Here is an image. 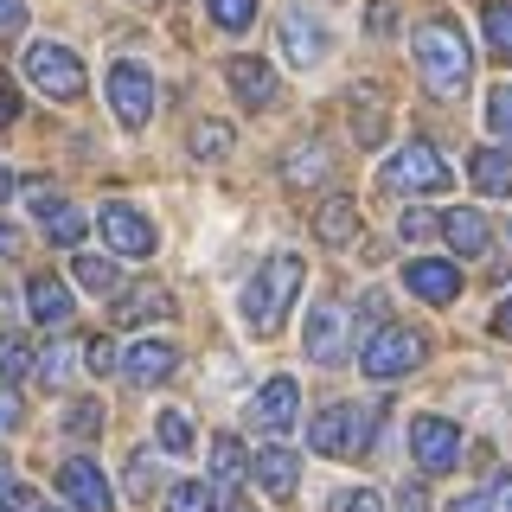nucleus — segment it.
I'll return each instance as SVG.
<instances>
[{
	"instance_id": "nucleus-1",
	"label": "nucleus",
	"mask_w": 512,
	"mask_h": 512,
	"mask_svg": "<svg viewBox=\"0 0 512 512\" xmlns=\"http://www.w3.org/2000/svg\"><path fill=\"white\" fill-rule=\"evenodd\" d=\"M410 52H416V71H423V84L436 90L442 103H455V96L468 90L474 58H468V39H461L455 20H423V26H416V39H410Z\"/></svg>"
},
{
	"instance_id": "nucleus-2",
	"label": "nucleus",
	"mask_w": 512,
	"mask_h": 512,
	"mask_svg": "<svg viewBox=\"0 0 512 512\" xmlns=\"http://www.w3.org/2000/svg\"><path fill=\"white\" fill-rule=\"evenodd\" d=\"M301 256H269L263 269L244 282V320H250V333H276L282 327V314L295 308V295H301Z\"/></svg>"
},
{
	"instance_id": "nucleus-3",
	"label": "nucleus",
	"mask_w": 512,
	"mask_h": 512,
	"mask_svg": "<svg viewBox=\"0 0 512 512\" xmlns=\"http://www.w3.org/2000/svg\"><path fill=\"white\" fill-rule=\"evenodd\" d=\"M372 429H378V410H359V404H327L308 423V442L320 448V455H365V442H372Z\"/></svg>"
},
{
	"instance_id": "nucleus-4",
	"label": "nucleus",
	"mask_w": 512,
	"mask_h": 512,
	"mask_svg": "<svg viewBox=\"0 0 512 512\" xmlns=\"http://www.w3.org/2000/svg\"><path fill=\"white\" fill-rule=\"evenodd\" d=\"M384 186L391 192H448L455 173H448V160L429 141H404V148L384 160Z\"/></svg>"
},
{
	"instance_id": "nucleus-5",
	"label": "nucleus",
	"mask_w": 512,
	"mask_h": 512,
	"mask_svg": "<svg viewBox=\"0 0 512 512\" xmlns=\"http://www.w3.org/2000/svg\"><path fill=\"white\" fill-rule=\"evenodd\" d=\"M423 365V340H416L410 327H378L372 340L359 346V372L365 378H378V384H391V378H404Z\"/></svg>"
},
{
	"instance_id": "nucleus-6",
	"label": "nucleus",
	"mask_w": 512,
	"mask_h": 512,
	"mask_svg": "<svg viewBox=\"0 0 512 512\" xmlns=\"http://www.w3.org/2000/svg\"><path fill=\"white\" fill-rule=\"evenodd\" d=\"M26 77L45 96H58V103H77V96H84V64H77L71 45H52V39L26 45Z\"/></svg>"
},
{
	"instance_id": "nucleus-7",
	"label": "nucleus",
	"mask_w": 512,
	"mask_h": 512,
	"mask_svg": "<svg viewBox=\"0 0 512 512\" xmlns=\"http://www.w3.org/2000/svg\"><path fill=\"white\" fill-rule=\"evenodd\" d=\"M410 455L423 474H448L461 461V429L448 423V416H416L410 423Z\"/></svg>"
},
{
	"instance_id": "nucleus-8",
	"label": "nucleus",
	"mask_w": 512,
	"mask_h": 512,
	"mask_svg": "<svg viewBox=\"0 0 512 512\" xmlns=\"http://www.w3.org/2000/svg\"><path fill=\"white\" fill-rule=\"evenodd\" d=\"M109 109L122 128H141L154 116V77L141 64H109Z\"/></svg>"
},
{
	"instance_id": "nucleus-9",
	"label": "nucleus",
	"mask_w": 512,
	"mask_h": 512,
	"mask_svg": "<svg viewBox=\"0 0 512 512\" xmlns=\"http://www.w3.org/2000/svg\"><path fill=\"white\" fill-rule=\"evenodd\" d=\"M282 58L295 64V71H314V64L327 58V26H320L308 7H288L282 13Z\"/></svg>"
},
{
	"instance_id": "nucleus-10",
	"label": "nucleus",
	"mask_w": 512,
	"mask_h": 512,
	"mask_svg": "<svg viewBox=\"0 0 512 512\" xmlns=\"http://www.w3.org/2000/svg\"><path fill=\"white\" fill-rule=\"evenodd\" d=\"M58 493L77 512H116V493H109V480H103L96 461H64V468H58Z\"/></svg>"
},
{
	"instance_id": "nucleus-11",
	"label": "nucleus",
	"mask_w": 512,
	"mask_h": 512,
	"mask_svg": "<svg viewBox=\"0 0 512 512\" xmlns=\"http://www.w3.org/2000/svg\"><path fill=\"white\" fill-rule=\"evenodd\" d=\"M295 416H301L295 378H269L263 391H256V404H250V423L263 429V436H282V429H295Z\"/></svg>"
},
{
	"instance_id": "nucleus-12",
	"label": "nucleus",
	"mask_w": 512,
	"mask_h": 512,
	"mask_svg": "<svg viewBox=\"0 0 512 512\" xmlns=\"http://www.w3.org/2000/svg\"><path fill=\"white\" fill-rule=\"evenodd\" d=\"M224 77H231V96L244 109H269V103H276V71H269V58L237 52L231 64H224Z\"/></svg>"
},
{
	"instance_id": "nucleus-13",
	"label": "nucleus",
	"mask_w": 512,
	"mask_h": 512,
	"mask_svg": "<svg viewBox=\"0 0 512 512\" xmlns=\"http://www.w3.org/2000/svg\"><path fill=\"white\" fill-rule=\"evenodd\" d=\"M103 237H109V250L116 256H148L154 250V224L135 212V205H103Z\"/></svg>"
},
{
	"instance_id": "nucleus-14",
	"label": "nucleus",
	"mask_w": 512,
	"mask_h": 512,
	"mask_svg": "<svg viewBox=\"0 0 512 512\" xmlns=\"http://www.w3.org/2000/svg\"><path fill=\"white\" fill-rule=\"evenodd\" d=\"M404 288L423 295V301H436V308H448V301L461 295V269L436 263V256H416V263H404Z\"/></svg>"
},
{
	"instance_id": "nucleus-15",
	"label": "nucleus",
	"mask_w": 512,
	"mask_h": 512,
	"mask_svg": "<svg viewBox=\"0 0 512 512\" xmlns=\"http://www.w3.org/2000/svg\"><path fill=\"white\" fill-rule=\"evenodd\" d=\"M308 359L340 365L346 359V308H314L308 314Z\"/></svg>"
},
{
	"instance_id": "nucleus-16",
	"label": "nucleus",
	"mask_w": 512,
	"mask_h": 512,
	"mask_svg": "<svg viewBox=\"0 0 512 512\" xmlns=\"http://www.w3.org/2000/svg\"><path fill=\"white\" fill-rule=\"evenodd\" d=\"M173 365H180V352L167 340H141V346H128L122 372H128V384H160V378H173Z\"/></svg>"
},
{
	"instance_id": "nucleus-17",
	"label": "nucleus",
	"mask_w": 512,
	"mask_h": 512,
	"mask_svg": "<svg viewBox=\"0 0 512 512\" xmlns=\"http://www.w3.org/2000/svg\"><path fill=\"white\" fill-rule=\"evenodd\" d=\"M26 308H32L39 327H64V320H71V288L58 276H32L26 282Z\"/></svg>"
},
{
	"instance_id": "nucleus-18",
	"label": "nucleus",
	"mask_w": 512,
	"mask_h": 512,
	"mask_svg": "<svg viewBox=\"0 0 512 512\" xmlns=\"http://www.w3.org/2000/svg\"><path fill=\"white\" fill-rule=\"evenodd\" d=\"M468 173H474L480 192H493V199H512V148H480V154L468 160Z\"/></svg>"
},
{
	"instance_id": "nucleus-19",
	"label": "nucleus",
	"mask_w": 512,
	"mask_h": 512,
	"mask_svg": "<svg viewBox=\"0 0 512 512\" xmlns=\"http://www.w3.org/2000/svg\"><path fill=\"white\" fill-rule=\"evenodd\" d=\"M32 199H39V218H45V237H52V244H77V237H84V212L58 205L45 186H32Z\"/></svg>"
},
{
	"instance_id": "nucleus-20",
	"label": "nucleus",
	"mask_w": 512,
	"mask_h": 512,
	"mask_svg": "<svg viewBox=\"0 0 512 512\" xmlns=\"http://www.w3.org/2000/svg\"><path fill=\"white\" fill-rule=\"evenodd\" d=\"M250 468H256V487H263V493H276V500H282V493H295V468H301V461L288 455V448H263Z\"/></svg>"
},
{
	"instance_id": "nucleus-21",
	"label": "nucleus",
	"mask_w": 512,
	"mask_h": 512,
	"mask_svg": "<svg viewBox=\"0 0 512 512\" xmlns=\"http://www.w3.org/2000/svg\"><path fill=\"white\" fill-rule=\"evenodd\" d=\"M173 308V295H167V288H128V295L116 301V327H141V320H154V314H167Z\"/></svg>"
},
{
	"instance_id": "nucleus-22",
	"label": "nucleus",
	"mask_w": 512,
	"mask_h": 512,
	"mask_svg": "<svg viewBox=\"0 0 512 512\" xmlns=\"http://www.w3.org/2000/svg\"><path fill=\"white\" fill-rule=\"evenodd\" d=\"M442 231H448V244H455L461 256H480V250H487V218L468 212V205H455V212L442 218Z\"/></svg>"
},
{
	"instance_id": "nucleus-23",
	"label": "nucleus",
	"mask_w": 512,
	"mask_h": 512,
	"mask_svg": "<svg viewBox=\"0 0 512 512\" xmlns=\"http://www.w3.org/2000/svg\"><path fill=\"white\" fill-rule=\"evenodd\" d=\"M314 231H320V244H352V231H359V205H352V199H327L320 218H314Z\"/></svg>"
},
{
	"instance_id": "nucleus-24",
	"label": "nucleus",
	"mask_w": 512,
	"mask_h": 512,
	"mask_svg": "<svg viewBox=\"0 0 512 512\" xmlns=\"http://www.w3.org/2000/svg\"><path fill=\"white\" fill-rule=\"evenodd\" d=\"M448 512H512V474H493L480 493H461Z\"/></svg>"
},
{
	"instance_id": "nucleus-25",
	"label": "nucleus",
	"mask_w": 512,
	"mask_h": 512,
	"mask_svg": "<svg viewBox=\"0 0 512 512\" xmlns=\"http://www.w3.org/2000/svg\"><path fill=\"white\" fill-rule=\"evenodd\" d=\"M327 167H333L327 148H314V141H308V148H295V154H288L282 180H288V186H320V180H327Z\"/></svg>"
},
{
	"instance_id": "nucleus-26",
	"label": "nucleus",
	"mask_w": 512,
	"mask_h": 512,
	"mask_svg": "<svg viewBox=\"0 0 512 512\" xmlns=\"http://www.w3.org/2000/svg\"><path fill=\"white\" fill-rule=\"evenodd\" d=\"M352 135H359V148H378V141H384V109H378L372 90L352 96Z\"/></svg>"
},
{
	"instance_id": "nucleus-27",
	"label": "nucleus",
	"mask_w": 512,
	"mask_h": 512,
	"mask_svg": "<svg viewBox=\"0 0 512 512\" xmlns=\"http://www.w3.org/2000/svg\"><path fill=\"white\" fill-rule=\"evenodd\" d=\"M237 480H244V442L218 436L212 442V487H237Z\"/></svg>"
},
{
	"instance_id": "nucleus-28",
	"label": "nucleus",
	"mask_w": 512,
	"mask_h": 512,
	"mask_svg": "<svg viewBox=\"0 0 512 512\" xmlns=\"http://www.w3.org/2000/svg\"><path fill=\"white\" fill-rule=\"evenodd\" d=\"M167 512H218V493L205 487V480H180V487L167 493Z\"/></svg>"
},
{
	"instance_id": "nucleus-29",
	"label": "nucleus",
	"mask_w": 512,
	"mask_h": 512,
	"mask_svg": "<svg viewBox=\"0 0 512 512\" xmlns=\"http://www.w3.org/2000/svg\"><path fill=\"white\" fill-rule=\"evenodd\" d=\"M71 263H77V282H84V288H96V295H116V263H109V256H71Z\"/></svg>"
},
{
	"instance_id": "nucleus-30",
	"label": "nucleus",
	"mask_w": 512,
	"mask_h": 512,
	"mask_svg": "<svg viewBox=\"0 0 512 512\" xmlns=\"http://www.w3.org/2000/svg\"><path fill=\"white\" fill-rule=\"evenodd\" d=\"M154 436H160V448H167V455H186V448H192V423H186V410H160Z\"/></svg>"
},
{
	"instance_id": "nucleus-31",
	"label": "nucleus",
	"mask_w": 512,
	"mask_h": 512,
	"mask_svg": "<svg viewBox=\"0 0 512 512\" xmlns=\"http://www.w3.org/2000/svg\"><path fill=\"white\" fill-rule=\"evenodd\" d=\"M192 154H199V160H224V154H231V128H224V122H199V128H192Z\"/></svg>"
},
{
	"instance_id": "nucleus-32",
	"label": "nucleus",
	"mask_w": 512,
	"mask_h": 512,
	"mask_svg": "<svg viewBox=\"0 0 512 512\" xmlns=\"http://www.w3.org/2000/svg\"><path fill=\"white\" fill-rule=\"evenodd\" d=\"M487 39L500 58H512V0H487Z\"/></svg>"
},
{
	"instance_id": "nucleus-33",
	"label": "nucleus",
	"mask_w": 512,
	"mask_h": 512,
	"mask_svg": "<svg viewBox=\"0 0 512 512\" xmlns=\"http://www.w3.org/2000/svg\"><path fill=\"white\" fill-rule=\"evenodd\" d=\"M487 128L500 141H512V84H493L487 90Z\"/></svg>"
},
{
	"instance_id": "nucleus-34",
	"label": "nucleus",
	"mask_w": 512,
	"mask_h": 512,
	"mask_svg": "<svg viewBox=\"0 0 512 512\" xmlns=\"http://www.w3.org/2000/svg\"><path fill=\"white\" fill-rule=\"evenodd\" d=\"M64 429H71L77 442L103 436V404H90V397H84V404H71V416H64Z\"/></svg>"
},
{
	"instance_id": "nucleus-35",
	"label": "nucleus",
	"mask_w": 512,
	"mask_h": 512,
	"mask_svg": "<svg viewBox=\"0 0 512 512\" xmlns=\"http://www.w3.org/2000/svg\"><path fill=\"white\" fill-rule=\"evenodd\" d=\"M212 20H218L224 32H244V26L256 20V0H212Z\"/></svg>"
},
{
	"instance_id": "nucleus-36",
	"label": "nucleus",
	"mask_w": 512,
	"mask_h": 512,
	"mask_svg": "<svg viewBox=\"0 0 512 512\" xmlns=\"http://www.w3.org/2000/svg\"><path fill=\"white\" fill-rule=\"evenodd\" d=\"M32 372V346L26 340H0V378H26Z\"/></svg>"
},
{
	"instance_id": "nucleus-37",
	"label": "nucleus",
	"mask_w": 512,
	"mask_h": 512,
	"mask_svg": "<svg viewBox=\"0 0 512 512\" xmlns=\"http://www.w3.org/2000/svg\"><path fill=\"white\" fill-rule=\"evenodd\" d=\"M327 512H384V500H378L372 487H346V493H333Z\"/></svg>"
},
{
	"instance_id": "nucleus-38",
	"label": "nucleus",
	"mask_w": 512,
	"mask_h": 512,
	"mask_svg": "<svg viewBox=\"0 0 512 512\" xmlns=\"http://www.w3.org/2000/svg\"><path fill=\"white\" fill-rule=\"evenodd\" d=\"M0 512H39V493L26 480H0Z\"/></svg>"
},
{
	"instance_id": "nucleus-39",
	"label": "nucleus",
	"mask_w": 512,
	"mask_h": 512,
	"mask_svg": "<svg viewBox=\"0 0 512 512\" xmlns=\"http://www.w3.org/2000/svg\"><path fill=\"white\" fill-rule=\"evenodd\" d=\"M71 359H77V346H52V352L39 359V378H45V384H64V378H71Z\"/></svg>"
},
{
	"instance_id": "nucleus-40",
	"label": "nucleus",
	"mask_w": 512,
	"mask_h": 512,
	"mask_svg": "<svg viewBox=\"0 0 512 512\" xmlns=\"http://www.w3.org/2000/svg\"><path fill=\"white\" fill-rule=\"evenodd\" d=\"M84 359H90V372H116V346H109V340H90Z\"/></svg>"
},
{
	"instance_id": "nucleus-41",
	"label": "nucleus",
	"mask_w": 512,
	"mask_h": 512,
	"mask_svg": "<svg viewBox=\"0 0 512 512\" xmlns=\"http://www.w3.org/2000/svg\"><path fill=\"white\" fill-rule=\"evenodd\" d=\"M128 487H135V493L154 487V455H135V461H128Z\"/></svg>"
},
{
	"instance_id": "nucleus-42",
	"label": "nucleus",
	"mask_w": 512,
	"mask_h": 512,
	"mask_svg": "<svg viewBox=\"0 0 512 512\" xmlns=\"http://www.w3.org/2000/svg\"><path fill=\"white\" fill-rule=\"evenodd\" d=\"M397 512H429V493H423V487H410V480H404V493H397Z\"/></svg>"
},
{
	"instance_id": "nucleus-43",
	"label": "nucleus",
	"mask_w": 512,
	"mask_h": 512,
	"mask_svg": "<svg viewBox=\"0 0 512 512\" xmlns=\"http://www.w3.org/2000/svg\"><path fill=\"white\" fill-rule=\"evenodd\" d=\"M20 397H13V391H0V429H20Z\"/></svg>"
},
{
	"instance_id": "nucleus-44",
	"label": "nucleus",
	"mask_w": 512,
	"mask_h": 512,
	"mask_svg": "<svg viewBox=\"0 0 512 512\" xmlns=\"http://www.w3.org/2000/svg\"><path fill=\"white\" fill-rule=\"evenodd\" d=\"M0 26H7V32L26 26V0H0Z\"/></svg>"
},
{
	"instance_id": "nucleus-45",
	"label": "nucleus",
	"mask_w": 512,
	"mask_h": 512,
	"mask_svg": "<svg viewBox=\"0 0 512 512\" xmlns=\"http://www.w3.org/2000/svg\"><path fill=\"white\" fill-rule=\"evenodd\" d=\"M493 333H500V340H512V301H500V314H493Z\"/></svg>"
},
{
	"instance_id": "nucleus-46",
	"label": "nucleus",
	"mask_w": 512,
	"mask_h": 512,
	"mask_svg": "<svg viewBox=\"0 0 512 512\" xmlns=\"http://www.w3.org/2000/svg\"><path fill=\"white\" fill-rule=\"evenodd\" d=\"M404 237H429V218L423 212H404Z\"/></svg>"
},
{
	"instance_id": "nucleus-47",
	"label": "nucleus",
	"mask_w": 512,
	"mask_h": 512,
	"mask_svg": "<svg viewBox=\"0 0 512 512\" xmlns=\"http://www.w3.org/2000/svg\"><path fill=\"white\" fill-rule=\"evenodd\" d=\"M13 116H20V103H13V96H7V90H0V128H7Z\"/></svg>"
},
{
	"instance_id": "nucleus-48",
	"label": "nucleus",
	"mask_w": 512,
	"mask_h": 512,
	"mask_svg": "<svg viewBox=\"0 0 512 512\" xmlns=\"http://www.w3.org/2000/svg\"><path fill=\"white\" fill-rule=\"evenodd\" d=\"M7 250H20V231H7V224H0V256Z\"/></svg>"
},
{
	"instance_id": "nucleus-49",
	"label": "nucleus",
	"mask_w": 512,
	"mask_h": 512,
	"mask_svg": "<svg viewBox=\"0 0 512 512\" xmlns=\"http://www.w3.org/2000/svg\"><path fill=\"white\" fill-rule=\"evenodd\" d=\"M7 192H13V173H7V167H0V199H7Z\"/></svg>"
},
{
	"instance_id": "nucleus-50",
	"label": "nucleus",
	"mask_w": 512,
	"mask_h": 512,
	"mask_svg": "<svg viewBox=\"0 0 512 512\" xmlns=\"http://www.w3.org/2000/svg\"><path fill=\"white\" fill-rule=\"evenodd\" d=\"M224 512H256V506H250V500H231V506H224Z\"/></svg>"
},
{
	"instance_id": "nucleus-51",
	"label": "nucleus",
	"mask_w": 512,
	"mask_h": 512,
	"mask_svg": "<svg viewBox=\"0 0 512 512\" xmlns=\"http://www.w3.org/2000/svg\"><path fill=\"white\" fill-rule=\"evenodd\" d=\"M7 308H13V295H7V288H0V314H7Z\"/></svg>"
}]
</instances>
